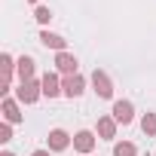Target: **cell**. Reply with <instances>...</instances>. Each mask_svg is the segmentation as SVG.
Masks as SVG:
<instances>
[{
  "label": "cell",
  "mask_w": 156,
  "mask_h": 156,
  "mask_svg": "<svg viewBox=\"0 0 156 156\" xmlns=\"http://www.w3.org/2000/svg\"><path fill=\"white\" fill-rule=\"evenodd\" d=\"M40 83H43V98H58V95H64V89H61V73L58 70H46L43 76H40Z\"/></svg>",
  "instance_id": "5b68a950"
},
{
  "label": "cell",
  "mask_w": 156,
  "mask_h": 156,
  "mask_svg": "<svg viewBox=\"0 0 156 156\" xmlns=\"http://www.w3.org/2000/svg\"><path fill=\"white\" fill-rule=\"evenodd\" d=\"M0 113H3V122H9V126L25 122V113H22L19 98H3V104H0Z\"/></svg>",
  "instance_id": "8992f818"
},
{
  "label": "cell",
  "mask_w": 156,
  "mask_h": 156,
  "mask_svg": "<svg viewBox=\"0 0 156 156\" xmlns=\"http://www.w3.org/2000/svg\"><path fill=\"white\" fill-rule=\"evenodd\" d=\"M89 156H92V153H89Z\"/></svg>",
  "instance_id": "ffe728a7"
},
{
  "label": "cell",
  "mask_w": 156,
  "mask_h": 156,
  "mask_svg": "<svg viewBox=\"0 0 156 156\" xmlns=\"http://www.w3.org/2000/svg\"><path fill=\"white\" fill-rule=\"evenodd\" d=\"M89 83H92V92H95L101 101H110V98H113V80H110V73H107V70L95 67Z\"/></svg>",
  "instance_id": "7a4b0ae2"
},
{
  "label": "cell",
  "mask_w": 156,
  "mask_h": 156,
  "mask_svg": "<svg viewBox=\"0 0 156 156\" xmlns=\"http://www.w3.org/2000/svg\"><path fill=\"white\" fill-rule=\"evenodd\" d=\"M46 147H49L52 153H61V150L73 147V138H70L64 129H49V135H46Z\"/></svg>",
  "instance_id": "ba28073f"
},
{
  "label": "cell",
  "mask_w": 156,
  "mask_h": 156,
  "mask_svg": "<svg viewBox=\"0 0 156 156\" xmlns=\"http://www.w3.org/2000/svg\"><path fill=\"white\" fill-rule=\"evenodd\" d=\"M34 73H37V61H34V55H19V58H16V76H19V83L34 80Z\"/></svg>",
  "instance_id": "8fae6325"
},
{
  "label": "cell",
  "mask_w": 156,
  "mask_h": 156,
  "mask_svg": "<svg viewBox=\"0 0 156 156\" xmlns=\"http://www.w3.org/2000/svg\"><path fill=\"white\" fill-rule=\"evenodd\" d=\"M76 67H80V61H76L73 52H55V70H58L61 76H73V73H80Z\"/></svg>",
  "instance_id": "30bf717a"
},
{
  "label": "cell",
  "mask_w": 156,
  "mask_h": 156,
  "mask_svg": "<svg viewBox=\"0 0 156 156\" xmlns=\"http://www.w3.org/2000/svg\"><path fill=\"white\" fill-rule=\"evenodd\" d=\"M31 156H52V150H49V147H40V150H34Z\"/></svg>",
  "instance_id": "e0dca14e"
},
{
  "label": "cell",
  "mask_w": 156,
  "mask_h": 156,
  "mask_svg": "<svg viewBox=\"0 0 156 156\" xmlns=\"http://www.w3.org/2000/svg\"><path fill=\"white\" fill-rule=\"evenodd\" d=\"M40 46H46V49H52V52H67V40H64L61 34L49 31V28L40 31Z\"/></svg>",
  "instance_id": "7c38bea8"
},
{
  "label": "cell",
  "mask_w": 156,
  "mask_h": 156,
  "mask_svg": "<svg viewBox=\"0 0 156 156\" xmlns=\"http://www.w3.org/2000/svg\"><path fill=\"white\" fill-rule=\"evenodd\" d=\"M141 132H144L147 138H156V110H147V113L141 116Z\"/></svg>",
  "instance_id": "4fadbf2b"
},
{
  "label": "cell",
  "mask_w": 156,
  "mask_h": 156,
  "mask_svg": "<svg viewBox=\"0 0 156 156\" xmlns=\"http://www.w3.org/2000/svg\"><path fill=\"white\" fill-rule=\"evenodd\" d=\"M113 156H138V144H132V141H116V144H113Z\"/></svg>",
  "instance_id": "5bb4252c"
},
{
  "label": "cell",
  "mask_w": 156,
  "mask_h": 156,
  "mask_svg": "<svg viewBox=\"0 0 156 156\" xmlns=\"http://www.w3.org/2000/svg\"><path fill=\"white\" fill-rule=\"evenodd\" d=\"M110 116L119 122V126H132L135 122V104L129 98H116L113 107H110Z\"/></svg>",
  "instance_id": "277c9868"
},
{
  "label": "cell",
  "mask_w": 156,
  "mask_h": 156,
  "mask_svg": "<svg viewBox=\"0 0 156 156\" xmlns=\"http://www.w3.org/2000/svg\"><path fill=\"white\" fill-rule=\"evenodd\" d=\"M116 132H119V122H116L110 113L98 116V122H95V135H98V141H113Z\"/></svg>",
  "instance_id": "52a82bcc"
},
{
  "label": "cell",
  "mask_w": 156,
  "mask_h": 156,
  "mask_svg": "<svg viewBox=\"0 0 156 156\" xmlns=\"http://www.w3.org/2000/svg\"><path fill=\"white\" fill-rule=\"evenodd\" d=\"M28 3H34V6H40V0H28Z\"/></svg>",
  "instance_id": "d6986e66"
},
{
  "label": "cell",
  "mask_w": 156,
  "mask_h": 156,
  "mask_svg": "<svg viewBox=\"0 0 156 156\" xmlns=\"http://www.w3.org/2000/svg\"><path fill=\"white\" fill-rule=\"evenodd\" d=\"M16 98H19V104H37L40 98H43V83L37 80V76H34V80H28V83H19L16 86Z\"/></svg>",
  "instance_id": "6da1fadb"
},
{
  "label": "cell",
  "mask_w": 156,
  "mask_h": 156,
  "mask_svg": "<svg viewBox=\"0 0 156 156\" xmlns=\"http://www.w3.org/2000/svg\"><path fill=\"white\" fill-rule=\"evenodd\" d=\"M95 147H98V135H95V132L80 129V132L73 135V150H76V156H89V153H95Z\"/></svg>",
  "instance_id": "3957f363"
},
{
  "label": "cell",
  "mask_w": 156,
  "mask_h": 156,
  "mask_svg": "<svg viewBox=\"0 0 156 156\" xmlns=\"http://www.w3.org/2000/svg\"><path fill=\"white\" fill-rule=\"evenodd\" d=\"M9 141H12V126L0 122V144H9Z\"/></svg>",
  "instance_id": "2e32d148"
},
{
  "label": "cell",
  "mask_w": 156,
  "mask_h": 156,
  "mask_svg": "<svg viewBox=\"0 0 156 156\" xmlns=\"http://www.w3.org/2000/svg\"><path fill=\"white\" fill-rule=\"evenodd\" d=\"M61 89H64V98H80V95L86 92V76H83V73L61 76Z\"/></svg>",
  "instance_id": "9c48e42d"
},
{
  "label": "cell",
  "mask_w": 156,
  "mask_h": 156,
  "mask_svg": "<svg viewBox=\"0 0 156 156\" xmlns=\"http://www.w3.org/2000/svg\"><path fill=\"white\" fill-rule=\"evenodd\" d=\"M34 22H37L40 28H46V25L52 22V9H49V6H43V3H40V6H34Z\"/></svg>",
  "instance_id": "9a60e30c"
},
{
  "label": "cell",
  "mask_w": 156,
  "mask_h": 156,
  "mask_svg": "<svg viewBox=\"0 0 156 156\" xmlns=\"http://www.w3.org/2000/svg\"><path fill=\"white\" fill-rule=\"evenodd\" d=\"M0 156H16V153L12 150H0Z\"/></svg>",
  "instance_id": "ac0fdd59"
}]
</instances>
